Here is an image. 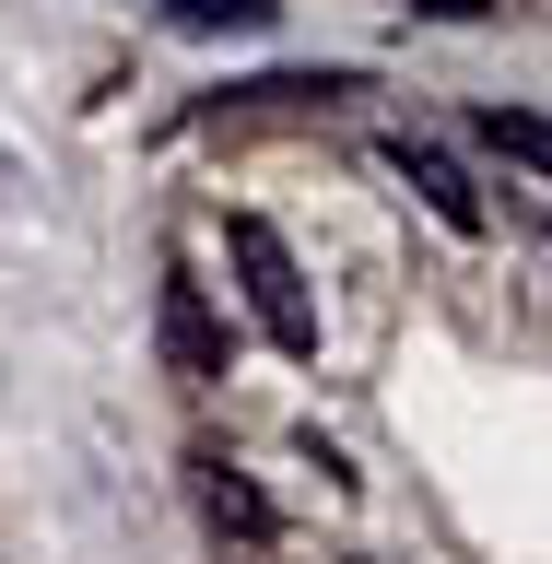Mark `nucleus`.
Returning a JSON list of instances; mask_svg holds the SVG:
<instances>
[{
	"instance_id": "1",
	"label": "nucleus",
	"mask_w": 552,
	"mask_h": 564,
	"mask_svg": "<svg viewBox=\"0 0 552 564\" xmlns=\"http://www.w3.org/2000/svg\"><path fill=\"white\" fill-rule=\"evenodd\" d=\"M224 259H236V282H247V306H259V329H271V352L317 365V306H306V271H294V247H282L259 212H236V224H224Z\"/></svg>"
},
{
	"instance_id": "2",
	"label": "nucleus",
	"mask_w": 552,
	"mask_h": 564,
	"mask_svg": "<svg viewBox=\"0 0 552 564\" xmlns=\"http://www.w3.org/2000/svg\"><path fill=\"white\" fill-rule=\"evenodd\" d=\"M388 176H400V188H412L447 236H483V224H494L483 188H470V165H458V153H435V141H412V130H388Z\"/></svg>"
},
{
	"instance_id": "3",
	"label": "nucleus",
	"mask_w": 552,
	"mask_h": 564,
	"mask_svg": "<svg viewBox=\"0 0 552 564\" xmlns=\"http://www.w3.org/2000/svg\"><path fill=\"white\" fill-rule=\"evenodd\" d=\"M165 365H176V377H224V329H212V306H201L188 271L165 282Z\"/></svg>"
},
{
	"instance_id": "4",
	"label": "nucleus",
	"mask_w": 552,
	"mask_h": 564,
	"mask_svg": "<svg viewBox=\"0 0 552 564\" xmlns=\"http://www.w3.org/2000/svg\"><path fill=\"white\" fill-rule=\"evenodd\" d=\"M470 130L506 153V165H529V176H552V118H529V106H483Z\"/></svg>"
},
{
	"instance_id": "5",
	"label": "nucleus",
	"mask_w": 552,
	"mask_h": 564,
	"mask_svg": "<svg viewBox=\"0 0 552 564\" xmlns=\"http://www.w3.org/2000/svg\"><path fill=\"white\" fill-rule=\"evenodd\" d=\"M165 24H188V35H271L282 0H165Z\"/></svg>"
},
{
	"instance_id": "6",
	"label": "nucleus",
	"mask_w": 552,
	"mask_h": 564,
	"mask_svg": "<svg viewBox=\"0 0 552 564\" xmlns=\"http://www.w3.org/2000/svg\"><path fill=\"white\" fill-rule=\"evenodd\" d=\"M201 506L224 529H247V541H271V506H259V482H247V470H224V458H201Z\"/></svg>"
},
{
	"instance_id": "7",
	"label": "nucleus",
	"mask_w": 552,
	"mask_h": 564,
	"mask_svg": "<svg viewBox=\"0 0 552 564\" xmlns=\"http://www.w3.org/2000/svg\"><path fill=\"white\" fill-rule=\"evenodd\" d=\"M412 12H447V24H470V12H494V0H412Z\"/></svg>"
}]
</instances>
